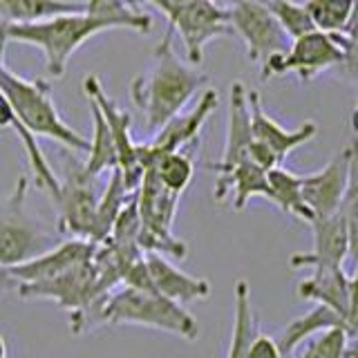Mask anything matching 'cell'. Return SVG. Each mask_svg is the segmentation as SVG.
<instances>
[{"mask_svg":"<svg viewBox=\"0 0 358 358\" xmlns=\"http://www.w3.org/2000/svg\"><path fill=\"white\" fill-rule=\"evenodd\" d=\"M262 3L271 11L273 18L280 22V27L285 29L291 41L307 31H313V25L302 3H294V0H262Z\"/></svg>","mask_w":358,"mask_h":358,"instance_id":"29","label":"cell"},{"mask_svg":"<svg viewBox=\"0 0 358 358\" xmlns=\"http://www.w3.org/2000/svg\"><path fill=\"white\" fill-rule=\"evenodd\" d=\"M210 3H217V5H231V3H235V0H210Z\"/></svg>","mask_w":358,"mask_h":358,"instance_id":"35","label":"cell"},{"mask_svg":"<svg viewBox=\"0 0 358 358\" xmlns=\"http://www.w3.org/2000/svg\"><path fill=\"white\" fill-rule=\"evenodd\" d=\"M206 83L208 74H201L177 59L173 50V31L166 29L150 70L134 78L130 92L134 106L143 112L145 128L155 134L164 123L179 115Z\"/></svg>","mask_w":358,"mask_h":358,"instance_id":"1","label":"cell"},{"mask_svg":"<svg viewBox=\"0 0 358 358\" xmlns=\"http://www.w3.org/2000/svg\"><path fill=\"white\" fill-rule=\"evenodd\" d=\"M334 327H341L350 334L352 338H356V327H352V324L347 322L338 311H334L324 305H316L311 311H307L305 316H300L294 322H289L275 343H278L280 350H282V354H294V350L305 338H309V336H313V334L334 329Z\"/></svg>","mask_w":358,"mask_h":358,"instance_id":"20","label":"cell"},{"mask_svg":"<svg viewBox=\"0 0 358 358\" xmlns=\"http://www.w3.org/2000/svg\"><path fill=\"white\" fill-rule=\"evenodd\" d=\"M298 296L338 311L356 327V278L345 273L343 266L313 268V275L298 285Z\"/></svg>","mask_w":358,"mask_h":358,"instance_id":"13","label":"cell"},{"mask_svg":"<svg viewBox=\"0 0 358 358\" xmlns=\"http://www.w3.org/2000/svg\"><path fill=\"white\" fill-rule=\"evenodd\" d=\"M83 90H85V96L92 99L96 108L101 110V115H103L108 128L112 132V137H115V145H117V168L123 175V184L134 193V190L139 188L141 184V177H143V168H141V162H139V143L132 141V134H130V123H132V117L128 115L126 110H121L115 101H112L101 81L90 74L85 81H83Z\"/></svg>","mask_w":358,"mask_h":358,"instance_id":"11","label":"cell"},{"mask_svg":"<svg viewBox=\"0 0 358 358\" xmlns=\"http://www.w3.org/2000/svg\"><path fill=\"white\" fill-rule=\"evenodd\" d=\"M168 3H173V5H179V3H188V0H168Z\"/></svg>","mask_w":358,"mask_h":358,"instance_id":"36","label":"cell"},{"mask_svg":"<svg viewBox=\"0 0 358 358\" xmlns=\"http://www.w3.org/2000/svg\"><path fill=\"white\" fill-rule=\"evenodd\" d=\"M220 103L215 90H204L193 110L184 112V115H175L168 123L155 132L150 143H145V148L152 155L162 152H173V150H184L186 145H193L199 137V130L204 128L206 119L210 112H215Z\"/></svg>","mask_w":358,"mask_h":358,"instance_id":"16","label":"cell"},{"mask_svg":"<svg viewBox=\"0 0 358 358\" xmlns=\"http://www.w3.org/2000/svg\"><path fill=\"white\" fill-rule=\"evenodd\" d=\"M18 289V280L11 275V271L7 266H0V300H3L7 294Z\"/></svg>","mask_w":358,"mask_h":358,"instance_id":"32","label":"cell"},{"mask_svg":"<svg viewBox=\"0 0 358 358\" xmlns=\"http://www.w3.org/2000/svg\"><path fill=\"white\" fill-rule=\"evenodd\" d=\"M145 3L155 5L166 16L168 29L179 34V38L184 41L188 61L193 65L201 63V54H204L208 41L233 34L227 7L210 3V0H188V3L179 5L168 3V0H145Z\"/></svg>","mask_w":358,"mask_h":358,"instance_id":"8","label":"cell"},{"mask_svg":"<svg viewBox=\"0 0 358 358\" xmlns=\"http://www.w3.org/2000/svg\"><path fill=\"white\" fill-rule=\"evenodd\" d=\"M85 11L92 16H101L112 20L119 27L134 29L141 34H148L152 29V18L141 14L137 7H130L126 0H83Z\"/></svg>","mask_w":358,"mask_h":358,"instance_id":"28","label":"cell"},{"mask_svg":"<svg viewBox=\"0 0 358 358\" xmlns=\"http://www.w3.org/2000/svg\"><path fill=\"white\" fill-rule=\"evenodd\" d=\"M145 268L152 280V287L168 300L177 305H186L193 300H204L210 296V282L206 278L188 275L182 268H177L173 262H168L162 253L148 251L143 255Z\"/></svg>","mask_w":358,"mask_h":358,"instance_id":"18","label":"cell"},{"mask_svg":"<svg viewBox=\"0 0 358 358\" xmlns=\"http://www.w3.org/2000/svg\"><path fill=\"white\" fill-rule=\"evenodd\" d=\"M285 358H294V354H285Z\"/></svg>","mask_w":358,"mask_h":358,"instance_id":"38","label":"cell"},{"mask_svg":"<svg viewBox=\"0 0 358 358\" xmlns=\"http://www.w3.org/2000/svg\"><path fill=\"white\" fill-rule=\"evenodd\" d=\"M266 184H268V199L280 210L307 224L313 220L311 210L307 208L300 193V175L287 171L282 166H275L271 171H266Z\"/></svg>","mask_w":358,"mask_h":358,"instance_id":"25","label":"cell"},{"mask_svg":"<svg viewBox=\"0 0 358 358\" xmlns=\"http://www.w3.org/2000/svg\"><path fill=\"white\" fill-rule=\"evenodd\" d=\"M354 354V338L345 329L334 327L320 331L311 341L302 358H350Z\"/></svg>","mask_w":358,"mask_h":358,"instance_id":"30","label":"cell"},{"mask_svg":"<svg viewBox=\"0 0 358 358\" xmlns=\"http://www.w3.org/2000/svg\"><path fill=\"white\" fill-rule=\"evenodd\" d=\"M246 103H249V119H251V132L253 139L264 143L271 150L278 162L282 164L289 152H294L300 145H305L316 137L318 126L313 121L302 123L296 130H287L285 126H280L275 119H271L262 108V99L257 92H246Z\"/></svg>","mask_w":358,"mask_h":358,"instance_id":"15","label":"cell"},{"mask_svg":"<svg viewBox=\"0 0 358 358\" xmlns=\"http://www.w3.org/2000/svg\"><path fill=\"white\" fill-rule=\"evenodd\" d=\"M233 193V208L242 210L249 204L251 197H266L268 199V184H266V171L257 168L249 159L240 162L229 173L217 175L215 182V199H224Z\"/></svg>","mask_w":358,"mask_h":358,"instance_id":"19","label":"cell"},{"mask_svg":"<svg viewBox=\"0 0 358 358\" xmlns=\"http://www.w3.org/2000/svg\"><path fill=\"white\" fill-rule=\"evenodd\" d=\"M132 195L134 193H130V190L126 188V184H123L121 171L119 168H112L108 186H106L103 193L99 195L94 217H92V224H90V233H87L90 242L101 244V242L108 240V235H110L112 227H115L119 213L123 210V206L128 204Z\"/></svg>","mask_w":358,"mask_h":358,"instance_id":"22","label":"cell"},{"mask_svg":"<svg viewBox=\"0 0 358 358\" xmlns=\"http://www.w3.org/2000/svg\"><path fill=\"white\" fill-rule=\"evenodd\" d=\"M92 324H143L182 336L186 341H197L199 336L197 320L182 305L168 300L157 289H137L130 285L112 289L99 302L87 327Z\"/></svg>","mask_w":358,"mask_h":358,"instance_id":"2","label":"cell"},{"mask_svg":"<svg viewBox=\"0 0 358 358\" xmlns=\"http://www.w3.org/2000/svg\"><path fill=\"white\" fill-rule=\"evenodd\" d=\"M233 34L244 41L251 61L266 63L289 50V36L262 0H235L227 7Z\"/></svg>","mask_w":358,"mask_h":358,"instance_id":"9","label":"cell"},{"mask_svg":"<svg viewBox=\"0 0 358 358\" xmlns=\"http://www.w3.org/2000/svg\"><path fill=\"white\" fill-rule=\"evenodd\" d=\"M83 0H0V16L7 25L38 22L61 14L83 11Z\"/></svg>","mask_w":358,"mask_h":358,"instance_id":"23","label":"cell"},{"mask_svg":"<svg viewBox=\"0 0 358 358\" xmlns=\"http://www.w3.org/2000/svg\"><path fill=\"white\" fill-rule=\"evenodd\" d=\"M307 9L313 29L322 34H343L354 36L356 0H307Z\"/></svg>","mask_w":358,"mask_h":358,"instance_id":"24","label":"cell"},{"mask_svg":"<svg viewBox=\"0 0 358 358\" xmlns=\"http://www.w3.org/2000/svg\"><path fill=\"white\" fill-rule=\"evenodd\" d=\"M246 358H285L278 343L266 334H253L246 347Z\"/></svg>","mask_w":358,"mask_h":358,"instance_id":"31","label":"cell"},{"mask_svg":"<svg viewBox=\"0 0 358 358\" xmlns=\"http://www.w3.org/2000/svg\"><path fill=\"white\" fill-rule=\"evenodd\" d=\"M255 334L253 307H251V291L249 285L240 280L235 285V316H233V334L229 343L227 358H246V347Z\"/></svg>","mask_w":358,"mask_h":358,"instance_id":"27","label":"cell"},{"mask_svg":"<svg viewBox=\"0 0 358 358\" xmlns=\"http://www.w3.org/2000/svg\"><path fill=\"white\" fill-rule=\"evenodd\" d=\"M126 3H128L130 7H137V0H126Z\"/></svg>","mask_w":358,"mask_h":358,"instance_id":"37","label":"cell"},{"mask_svg":"<svg viewBox=\"0 0 358 358\" xmlns=\"http://www.w3.org/2000/svg\"><path fill=\"white\" fill-rule=\"evenodd\" d=\"M90 110H92V119H94V134L92 141H90V150H87V162L83 164V171L90 177H99L101 173L112 171L117 168V145H115V137L108 128V123L101 115V110L96 108V103L92 99H87Z\"/></svg>","mask_w":358,"mask_h":358,"instance_id":"26","label":"cell"},{"mask_svg":"<svg viewBox=\"0 0 358 358\" xmlns=\"http://www.w3.org/2000/svg\"><path fill=\"white\" fill-rule=\"evenodd\" d=\"M0 130H14L18 134V139L22 141V145H25V152H27V159H29V166H31V171H34V179H36V184L43 190H48L52 197L59 193V182H61V179L56 177L54 171L50 168V164H48V159H45V155L41 150L36 137L22 128V123L18 121L16 112L11 110L9 101L5 99L3 92H0Z\"/></svg>","mask_w":358,"mask_h":358,"instance_id":"21","label":"cell"},{"mask_svg":"<svg viewBox=\"0 0 358 358\" xmlns=\"http://www.w3.org/2000/svg\"><path fill=\"white\" fill-rule=\"evenodd\" d=\"M0 92L9 101L11 110L16 112L18 121L22 123L29 134L34 137H48L63 143L65 148L87 152L90 139L78 134L74 128H70L59 115L52 99L50 83L43 78H25L9 70L5 61L0 63Z\"/></svg>","mask_w":358,"mask_h":358,"instance_id":"4","label":"cell"},{"mask_svg":"<svg viewBox=\"0 0 358 358\" xmlns=\"http://www.w3.org/2000/svg\"><path fill=\"white\" fill-rule=\"evenodd\" d=\"M350 358H356V356H354V354H352V356H350Z\"/></svg>","mask_w":358,"mask_h":358,"instance_id":"39","label":"cell"},{"mask_svg":"<svg viewBox=\"0 0 358 358\" xmlns=\"http://www.w3.org/2000/svg\"><path fill=\"white\" fill-rule=\"evenodd\" d=\"M96 177H90L83 171V164L67 166L65 179L59 182V193L52 199L59 206V231L70 233L72 238L87 240L90 224L94 217L99 201V190L94 184Z\"/></svg>","mask_w":358,"mask_h":358,"instance_id":"12","label":"cell"},{"mask_svg":"<svg viewBox=\"0 0 358 358\" xmlns=\"http://www.w3.org/2000/svg\"><path fill=\"white\" fill-rule=\"evenodd\" d=\"M356 43L354 36H343V34H322L318 29L302 34L289 43L285 54L271 56L262 63V76H280V74H298L302 83L316 78L320 72L329 67H354Z\"/></svg>","mask_w":358,"mask_h":358,"instance_id":"5","label":"cell"},{"mask_svg":"<svg viewBox=\"0 0 358 358\" xmlns=\"http://www.w3.org/2000/svg\"><path fill=\"white\" fill-rule=\"evenodd\" d=\"M0 27H3L7 43L16 41L22 45L41 48L45 54L48 72L54 78L65 74L67 63H70L74 52L85 41H90L101 31L117 29L112 20L92 16L85 9L74 11V14H61L48 20H38V22H16V25L0 22Z\"/></svg>","mask_w":358,"mask_h":358,"instance_id":"3","label":"cell"},{"mask_svg":"<svg viewBox=\"0 0 358 358\" xmlns=\"http://www.w3.org/2000/svg\"><path fill=\"white\" fill-rule=\"evenodd\" d=\"M0 358H7V343L3 338V334H0Z\"/></svg>","mask_w":358,"mask_h":358,"instance_id":"34","label":"cell"},{"mask_svg":"<svg viewBox=\"0 0 358 358\" xmlns=\"http://www.w3.org/2000/svg\"><path fill=\"white\" fill-rule=\"evenodd\" d=\"M27 177H18L14 190L0 199V266H14L50 249L52 233L27 210Z\"/></svg>","mask_w":358,"mask_h":358,"instance_id":"6","label":"cell"},{"mask_svg":"<svg viewBox=\"0 0 358 358\" xmlns=\"http://www.w3.org/2000/svg\"><path fill=\"white\" fill-rule=\"evenodd\" d=\"M313 251L294 253L291 266L294 268H329L343 266L347 257L354 260L356 249V182L343 199L341 208L327 217L311 220Z\"/></svg>","mask_w":358,"mask_h":358,"instance_id":"7","label":"cell"},{"mask_svg":"<svg viewBox=\"0 0 358 358\" xmlns=\"http://www.w3.org/2000/svg\"><path fill=\"white\" fill-rule=\"evenodd\" d=\"M94 251H96L94 242L83 238H72L56 246H50V249H45L43 253L29 257L25 262L9 266V271L18 280V285L43 282V280H52L56 275L70 271V268L85 260H92Z\"/></svg>","mask_w":358,"mask_h":358,"instance_id":"14","label":"cell"},{"mask_svg":"<svg viewBox=\"0 0 358 358\" xmlns=\"http://www.w3.org/2000/svg\"><path fill=\"white\" fill-rule=\"evenodd\" d=\"M246 90L240 81L231 85L229 96V119H227V141H224L222 162L213 164L210 168L217 175L229 173L240 162L249 159V145L253 141L251 119H249V103H246Z\"/></svg>","mask_w":358,"mask_h":358,"instance_id":"17","label":"cell"},{"mask_svg":"<svg viewBox=\"0 0 358 358\" xmlns=\"http://www.w3.org/2000/svg\"><path fill=\"white\" fill-rule=\"evenodd\" d=\"M5 48H7V38H5V34H3V27H0V63H3Z\"/></svg>","mask_w":358,"mask_h":358,"instance_id":"33","label":"cell"},{"mask_svg":"<svg viewBox=\"0 0 358 358\" xmlns=\"http://www.w3.org/2000/svg\"><path fill=\"white\" fill-rule=\"evenodd\" d=\"M354 168H356L354 148H343L320 171L300 177V193L307 208L311 210L313 220L327 217L341 208L347 190H350L352 182H356Z\"/></svg>","mask_w":358,"mask_h":358,"instance_id":"10","label":"cell"}]
</instances>
